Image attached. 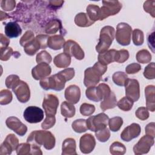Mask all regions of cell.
<instances>
[{
    "instance_id": "1",
    "label": "cell",
    "mask_w": 155,
    "mask_h": 155,
    "mask_svg": "<svg viewBox=\"0 0 155 155\" xmlns=\"http://www.w3.org/2000/svg\"><path fill=\"white\" fill-rule=\"evenodd\" d=\"M27 142L36 144L39 147L43 145L48 150H51L55 145V137L48 131L35 130L32 131L27 139Z\"/></svg>"
},
{
    "instance_id": "2",
    "label": "cell",
    "mask_w": 155,
    "mask_h": 155,
    "mask_svg": "<svg viewBox=\"0 0 155 155\" xmlns=\"http://www.w3.org/2000/svg\"><path fill=\"white\" fill-rule=\"evenodd\" d=\"M107 70V66L99 62H96L92 67L87 68L84 71V84L85 86L87 87L96 86Z\"/></svg>"
},
{
    "instance_id": "3",
    "label": "cell",
    "mask_w": 155,
    "mask_h": 155,
    "mask_svg": "<svg viewBox=\"0 0 155 155\" xmlns=\"http://www.w3.org/2000/svg\"><path fill=\"white\" fill-rule=\"evenodd\" d=\"M114 28L110 25L104 27L101 31L99 42L96 46V50L99 53H102L108 50L114 38Z\"/></svg>"
},
{
    "instance_id": "4",
    "label": "cell",
    "mask_w": 155,
    "mask_h": 155,
    "mask_svg": "<svg viewBox=\"0 0 155 155\" xmlns=\"http://www.w3.org/2000/svg\"><path fill=\"white\" fill-rule=\"evenodd\" d=\"M66 82L65 78L59 72L50 77H46L41 79L39 84L44 90L51 89L56 91H61L64 88Z\"/></svg>"
},
{
    "instance_id": "5",
    "label": "cell",
    "mask_w": 155,
    "mask_h": 155,
    "mask_svg": "<svg viewBox=\"0 0 155 155\" xmlns=\"http://www.w3.org/2000/svg\"><path fill=\"white\" fill-rule=\"evenodd\" d=\"M111 91L110 88L107 84L101 83L97 87H88L85 91V94L88 99L94 102H99L109 96Z\"/></svg>"
},
{
    "instance_id": "6",
    "label": "cell",
    "mask_w": 155,
    "mask_h": 155,
    "mask_svg": "<svg viewBox=\"0 0 155 155\" xmlns=\"http://www.w3.org/2000/svg\"><path fill=\"white\" fill-rule=\"evenodd\" d=\"M108 116L104 113H101L89 117L86 120V124L88 130L96 132L105 128L108 125Z\"/></svg>"
},
{
    "instance_id": "7",
    "label": "cell",
    "mask_w": 155,
    "mask_h": 155,
    "mask_svg": "<svg viewBox=\"0 0 155 155\" xmlns=\"http://www.w3.org/2000/svg\"><path fill=\"white\" fill-rule=\"evenodd\" d=\"M132 32L131 27L125 22L119 23L116 27L115 38L116 41L120 45H128L131 42V35Z\"/></svg>"
},
{
    "instance_id": "8",
    "label": "cell",
    "mask_w": 155,
    "mask_h": 155,
    "mask_svg": "<svg viewBox=\"0 0 155 155\" xmlns=\"http://www.w3.org/2000/svg\"><path fill=\"white\" fill-rule=\"evenodd\" d=\"M101 11L100 20H104L110 16H113L118 13L122 8V4L119 1H102Z\"/></svg>"
},
{
    "instance_id": "9",
    "label": "cell",
    "mask_w": 155,
    "mask_h": 155,
    "mask_svg": "<svg viewBox=\"0 0 155 155\" xmlns=\"http://www.w3.org/2000/svg\"><path fill=\"white\" fill-rule=\"evenodd\" d=\"M23 116L24 119L29 123H38L44 119V111L38 107L30 106L24 110Z\"/></svg>"
},
{
    "instance_id": "10",
    "label": "cell",
    "mask_w": 155,
    "mask_h": 155,
    "mask_svg": "<svg viewBox=\"0 0 155 155\" xmlns=\"http://www.w3.org/2000/svg\"><path fill=\"white\" fill-rule=\"evenodd\" d=\"M125 95L133 102H136L140 97L139 84L137 80L134 79H128L125 81Z\"/></svg>"
},
{
    "instance_id": "11",
    "label": "cell",
    "mask_w": 155,
    "mask_h": 155,
    "mask_svg": "<svg viewBox=\"0 0 155 155\" xmlns=\"http://www.w3.org/2000/svg\"><path fill=\"white\" fill-rule=\"evenodd\" d=\"M59 105V99L54 94H47L43 100L42 107L46 116H55Z\"/></svg>"
},
{
    "instance_id": "12",
    "label": "cell",
    "mask_w": 155,
    "mask_h": 155,
    "mask_svg": "<svg viewBox=\"0 0 155 155\" xmlns=\"http://www.w3.org/2000/svg\"><path fill=\"white\" fill-rule=\"evenodd\" d=\"M154 138L148 135L142 137L138 142L133 147V151L135 154H143L148 153L151 147L154 145Z\"/></svg>"
},
{
    "instance_id": "13",
    "label": "cell",
    "mask_w": 155,
    "mask_h": 155,
    "mask_svg": "<svg viewBox=\"0 0 155 155\" xmlns=\"http://www.w3.org/2000/svg\"><path fill=\"white\" fill-rule=\"evenodd\" d=\"M64 53L76 59L82 60L84 58V52L80 45L74 41L68 40L64 45Z\"/></svg>"
},
{
    "instance_id": "14",
    "label": "cell",
    "mask_w": 155,
    "mask_h": 155,
    "mask_svg": "<svg viewBox=\"0 0 155 155\" xmlns=\"http://www.w3.org/2000/svg\"><path fill=\"white\" fill-rule=\"evenodd\" d=\"M19 145L18 139L13 134L7 135L4 141L0 147V154L7 155L10 154L12 152L16 150Z\"/></svg>"
},
{
    "instance_id": "15",
    "label": "cell",
    "mask_w": 155,
    "mask_h": 155,
    "mask_svg": "<svg viewBox=\"0 0 155 155\" xmlns=\"http://www.w3.org/2000/svg\"><path fill=\"white\" fill-rule=\"evenodd\" d=\"M12 90L18 100L21 103H25L29 101L30 90L28 84L25 82L20 81L18 84Z\"/></svg>"
},
{
    "instance_id": "16",
    "label": "cell",
    "mask_w": 155,
    "mask_h": 155,
    "mask_svg": "<svg viewBox=\"0 0 155 155\" xmlns=\"http://www.w3.org/2000/svg\"><path fill=\"white\" fill-rule=\"evenodd\" d=\"M5 124L8 128L13 130L20 136H23L27 133V126L22 123L18 118L15 116L8 117L6 119Z\"/></svg>"
},
{
    "instance_id": "17",
    "label": "cell",
    "mask_w": 155,
    "mask_h": 155,
    "mask_svg": "<svg viewBox=\"0 0 155 155\" xmlns=\"http://www.w3.org/2000/svg\"><path fill=\"white\" fill-rule=\"evenodd\" d=\"M141 132L140 126L136 123H133L127 126L120 134V138L122 140L129 142L138 137Z\"/></svg>"
},
{
    "instance_id": "18",
    "label": "cell",
    "mask_w": 155,
    "mask_h": 155,
    "mask_svg": "<svg viewBox=\"0 0 155 155\" xmlns=\"http://www.w3.org/2000/svg\"><path fill=\"white\" fill-rule=\"evenodd\" d=\"M96 140L93 135L91 134H85L82 136L79 140V148L82 153L88 154L94 148Z\"/></svg>"
},
{
    "instance_id": "19",
    "label": "cell",
    "mask_w": 155,
    "mask_h": 155,
    "mask_svg": "<svg viewBox=\"0 0 155 155\" xmlns=\"http://www.w3.org/2000/svg\"><path fill=\"white\" fill-rule=\"evenodd\" d=\"M51 72V67L47 63L38 64L31 70V74L33 78L36 80H41L48 75Z\"/></svg>"
},
{
    "instance_id": "20",
    "label": "cell",
    "mask_w": 155,
    "mask_h": 155,
    "mask_svg": "<svg viewBox=\"0 0 155 155\" xmlns=\"http://www.w3.org/2000/svg\"><path fill=\"white\" fill-rule=\"evenodd\" d=\"M65 98L67 102L72 104H77L81 97V90L78 86L76 85H69L65 90Z\"/></svg>"
},
{
    "instance_id": "21",
    "label": "cell",
    "mask_w": 155,
    "mask_h": 155,
    "mask_svg": "<svg viewBox=\"0 0 155 155\" xmlns=\"http://www.w3.org/2000/svg\"><path fill=\"white\" fill-rule=\"evenodd\" d=\"M146 98V106L147 110L153 112L155 110V87L152 85H148L145 88Z\"/></svg>"
},
{
    "instance_id": "22",
    "label": "cell",
    "mask_w": 155,
    "mask_h": 155,
    "mask_svg": "<svg viewBox=\"0 0 155 155\" xmlns=\"http://www.w3.org/2000/svg\"><path fill=\"white\" fill-rule=\"evenodd\" d=\"M4 31L7 37L13 38L18 37L22 33V29L16 22H9L5 24Z\"/></svg>"
},
{
    "instance_id": "23",
    "label": "cell",
    "mask_w": 155,
    "mask_h": 155,
    "mask_svg": "<svg viewBox=\"0 0 155 155\" xmlns=\"http://www.w3.org/2000/svg\"><path fill=\"white\" fill-rule=\"evenodd\" d=\"M76 141L73 138L65 139L62 147V155H76Z\"/></svg>"
},
{
    "instance_id": "24",
    "label": "cell",
    "mask_w": 155,
    "mask_h": 155,
    "mask_svg": "<svg viewBox=\"0 0 155 155\" xmlns=\"http://www.w3.org/2000/svg\"><path fill=\"white\" fill-rule=\"evenodd\" d=\"M65 39L61 35H53L49 36L47 41V46L54 50L61 49L65 44Z\"/></svg>"
},
{
    "instance_id": "25",
    "label": "cell",
    "mask_w": 155,
    "mask_h": 155,
    "mask_svg": "<svg viewBox=\"0 0 155 155\" xmlns=\"http://www.w3.org/2000/svg\"><path fill=\"white\" fill-rule=\"evenodd\" d=\"M116 50L111 49L102 53H99L97 56L98 62L101 64L107 65L108 64L115 61V54Z\"/></svg>"
},
{
    "instance_id": "26",
    "label": "cell",
    "mask_w": 155,
    "mask_h": 155,
    "mask_svg": "<svg viewBox=\"0 0 155 155\" xmlns=\"http://www.w3.org/2000/svg\"><path fill=\"white\" fill-rule=\"evenodd\" d=\"M53 62L58 68H67L70 65L71 57L65 53H62L54 57Z\"/></svg>"
},
{
    "instance_id": "27",
    "label": "cell",
    "mask_w": 155,
    "mask_h": 155,
    "mask_svg": "<svg viewBox=\"0 0 155 155\" xmlns=\"http://www.w3.org/2000/svg\"><path fill=\"white\" fill-rule=\"evenodd\" d=\"M117 105V99L115 94L111 91L109 96L104 98L103 101L101 102L100 107L101 110L104 111L108 109H111L114 108Z\"/></svg>"
},
{
    "instance_id": "28",
    "label": "cell",
    "mask_w": 155,
    "mask_h": 155,
    "mask_svg": "<svg viewBox=\"0 0 155 155\" xmlns=\"http://www.w3.org/2000/svg\"><path fill=\"white\" fill-rule=\"evenodd\" d=\"M75 24L81 27H87L94 24V21L90 19L87 15L85 13H79L74 18Z\"/></svg>"
},
{
    "instance_id": "29",
    "label": "cell",
    "mask_w": 155,
    "mask_h": 155,
    "mask_svg": "<svg viewBox=\"0 0 155 155\" xmlns=\"http://www.w3.org/2000/svg\"><path fill=\"white\" fill-rule=\"evenodd\" d=\"M76 109L73 104L64 101L61 105V114L67 118H71L75 114Z\"/></svg>"
},
{
    "instance_id": "30",
    "label": "cell",
    "mask_w": 155,
    "mask_h": 155,
    "mask_svg": "<svg viewBox=\"0 0 155 155\" xmlns=\"http://www.w3.org/2000/svg\"><path fill=\"white\" fill-rule=\"evenodd\" d=\"M87 15L90 20L95 22L100 20L101 11L99 6L94 4H90L87 7Z\"/></svg>"
},
{
    "instance_id": "31",
    "label": "cell",
    "mask_w": 155,
    "mask_h": 155,
    "mask_svg": "<svg viewBox=\"0 0 155 155\" xmlns=\"http://www.w3.org/2000/svg\"><path fill=\"white\" fill-rule=\"evenodd\" d=\"M39 49H41V45L36 38L24 47V51L29 56L34 55Z\"/></svg>"
},
{
    "instance_id": "32",
    "label": "cell",
    "mask_w": 155,
    "mask_h": 155,
    "mask_svg": "<svg viewBox=\"0 0 155 155\" xmlns=\"http://www.w3.org/2000/svg\"><path fill=\"white\" fill-rule=\"evenodd\" d=\"M61 27V22L59 19H52L47 24L45 27V33L47 34H54Z\"/></svg>"
},
{
    "instance_id": "33",
    "label": "cell",
    "mask_w": 155,
    "mask_h": 155,
    "mask_svg": "<svg viewBox=\"0 0 155 155\" xmlns=\"http://www.w3.org/2000/svg\"><path fill=\"white\" fill-rule=\"evenodd\" d=\"M126 147L125 145L119 142H113L110 147V152L113 155H122L126 152Z\"/></svg>"
},
{
    "instance_id": "34",
    "label": "cell",
    "mask_w": 155,
    "mask_h": 155,
    "mask_svg": "<svg viewBox=\"0 0 155 155\" xmlns=\"http://www.w3.org/2000/svg\"><path fill=\"white\" fill-rule=\"evenodd\" d=\"M73 130L78 133H81L86 131L88 130L86 124V120L83 119H79L75 120L71 124Z\"/></svg>"
},
{
    "instance_id": "35",
    "label": "cell",
    "mask_w": 155,
    "mask_h": 155,
    "mask_svg": "<svg viewBox=\"0 0 155 155\" xmlns=\"http://www.w3.org/2000/svg\"><path fill=\"white\" fill-rule=\"evenodd\" d=\"M136 60L139 63L147 64L151 61V55L147 50L143 49L137 53Z\"/></svg>"
},
{
    "instance_id": "36",
    "label": "cell",
    "mask_w": 155,
    "mask_h": 155,
    "mask_svg": "<svg viewBox=\"0 0 155 155\" xmlns=\"http://www.w3.org/2000/svg\"><path fill=\"white\" fill-rule=\"evenodd\" d=\"M127 78V74L122 71L115 72L112 76V80L113 82L117 85L121 87L125 85V83Z\"/></svg>"
},
{
    "instance_id": "37",
    "label": "cell",
    "mask_w": 155,
    "mask_h": 155,
    "mask_svg": "<svg viewBox=\"0 0 155 155\" xmlns=\"http://www.w3.org/2000/svg\"><path fill=\"white\" fill-rule=\"evenodd\" d=\"M133 103L134 102L131 99L125 96L122 97L117 102V105L121 110L128 111L132 108Z\"/></svg>"
},
{
    "instance_id": "38",
    "label": "cell",
    "mask_w": 155,
    "mask_h": 155,
    "mask_svg": "<svg viewBox=\"0 0 155 155\" xmlns=\"http://www.w3.org/2000/svg\"><path fill=\"white\" fill-rule=\"evenodd\" d=\"M108 124L110 130L113 132H116L120 130L123 124V119L120 117L116 116L109 119Z\"/></svg>"
},
{
    "instance_id": "39",
    "label": "cell",
    "mask_w": 155,
    "mask_h": 155,
    "mask_svg": "<svg viewBox=\"0 0 155 155\" xmlns=\"http://www.w3.org/2000/svg\"><path fill=\"white\" fill-rule=\"evenodd\" d=\"M132 39L135 45H141L144 41V35L143 31L139 29H134L133 31Z\"/></svg>"
},
{
    "instance_id": "40",
    "label": "cell",
    "mask_w": 155,
    "mask_h": 155,
    "mask_svg": "<svg viewBox=\"0 0 155 155\" xmlns=\"http://www.w3.org/2000/svg\"><path fill=\"white\" fill-rule=\"evenodd\" d=\"M51 56L45 50L41 51L38 53L36 57V61L38 64L47 63L49 64L51 62Z\"/></svg>"
},
{
    "instance_id": "41",
    "label": "cell",
    "mask_w": 155,
    "mask_h": 155,
    "mask_svg": "<svg viewBox=\"0 0 155 155\" xmlns=\"http://www.w3.org/2000/svg\"><path fill=\"white\" fill-rule=\"evenodd\" d=\"M12 93L10 90H2L0 92V104L7 105L10 104L12 101Z\"/></svg>"
},
{
    "instance_id": "42",
    "label": "cell",
    "mask_w": 155,
    "mask_h": 155,
    "mask_svg": "<svg viewBox=\"0 0 155 155\" xmlns=\"http://www.w3.org/2000/svg\"><path fill=\"white\" fill-rule=\"evenodd\" d=\"M95 136L97 139L101 142H105L108 140L110 137V132L108 128L98 130L95 132Z\"/></svg>"
},
{
    "instance_id": "43",
    "label": "cell",
    "mask_w": 155,
    "mask_h": 155,
    "mask_svg": "<svg viewBox=\"0 0 155 155\" xmlns=\"http://www.w3.org/2000/svg\"><path fill=\"white\" fill-rule=\"evenodd\" d=\"M16 153L18 155L31 154V148L30 143H22L19 144L16 148Z\"/></svg>"
},
{
    "instance_id": "44",
    "label": "cell",
    "mask_w": 155,
    "mask_h": 155,
    "mask_svg": "<svg viewBox=\"0 0 155 155\" xmlns=\"http://www.w3.org/2000/svg\"><path fill=\"white\" fill-rule=\"evenodd\" d=\"M80 113L82 115L88 116L91 115L95 111L94 105L87 103L82 104L80 107Z\"/></svg>"
},
{
    "instance_id": "45",
    "label": "cell",
    "mask_w": 155,
    "mask_h": 155,
    "mask_svg": "<svg viewBox=\"0 0 155 155\" xmlns=\"http://www.w3.org/2000/svg\"><path fill=\"white\" fill-rule=\"evenodd\" d=\"M20 79L16 74H11L7 76L5 80V85L8 88L13 89L20 82Z\"/></svg>"
},
{
    "instance_id": "46",
    "label": "cell",
    "mask_w": 155,
    "mask_h": 155,
    "mask_svg": "<svg viewBox=\"0 0 155 155\" xmlns=\"http://www.w3.org/2000/svg\"><path fill=\"white\" fill-rule=\"evenodd\" d=\"M129 58V53L127 50H116L115 54V62L118 63H123L125 62Z\"/></svg>"
},
{
    "instance_id": "47",
    "label": "cell",
    "mask_w": 155,
    "mask_h": 155,
    "mask_svg": "<svg viewBox=\"0 0 155 155\" xmlns=\"http://www.w3.org/2000/svg\"><path fill=\"white\" fill-rule=\"evenodd\" d=\"M143 76L148 79L155 78V66L154 62L150 63L144 69Z\"/></svg>"
},
{
    "instance_id": "48",
    "label": "cell",
    "mask_w": 155,
    "mask_h": 155,
    "mask_svg": "<svg viewBox=\"0 0 155 155\" xmlns=\"http://www.w3.org/2000/svg\"><path fill=\"white\" fill-rule=\"evenodd\" d=\"M34 39H35V35L33 32L31 30H27L24 34V35L21 37L19 41V44L21 46L24 47L27 44H28L29 42H30Z\"/></svg>"
},
{
    "instance_id": "49",
    "label": "cell",
    "mask_w": 155,
    "mask_h": 155,
    "mask_svg": "<svg viewBox=\"0 0 155 155\" xmlns=\"http://www.w3.org/2000/svg\"><path fill=\"white\" fill-rule=\"evenodd\" d=\"M143 9L151 15L153 18L155 16V1H146L143 3Z\"/></svg>"
},
{
    "instance_id": "50",
    "label": "cell",
    "mask_w": 155,
    "mask_h": 155,
    "mask_svg": "<svg viewBox=\"0 0 155 155\" xmlns=\"http://www.w3.org/2000/svg\"><path fill=\"white\" fill-rule=\"evenodd\" d=\"M56 122L54 116H46L45 120L41 124V127L44 130H47L54 126Z\"/></svg>"
},
{
    "instance_id": "51",
    "label": "cell",
    "mask_w": 155,
    "mask_h": 155,
    "mask_svg": "<svg viewBox=\"0 0 155 155\" xmlns=\"http://www.w3.org/2000/svg\"><path fill=\"white\" fill-rule=\"evenodd\" d=\"M135 114L138 119L142 120H145L149 117V112L147 108L144 107L138 108L136 111Z\"/></svg>"
},
{
    "instance_id": "52",
    "label": "cell",
    "mask_w": 155,
    "mask_h": 155,
    "mask_svg": "<svg viewBox=\"0 0 155 155\" xmlns=\"http://www.w3.org/2000/svg\"><path fill=\"white\" fill-rule=\"evenodd\" d=\"M16 1L14 0H2L1 1V7L5 11H10L15 8Z\"/></svg>"
},
{
    "instance_id": "53",
    "label": "cell",
    "mask_w": 155,
    "mask_h": 155,
    "mask_svg": "<svg viewBox=\"0 0 155 155\" xmlns=\"http://www.w3.org/2000/svg\"><path fill=\"white\" fill-rule=\"evenodd\" d=\"M13 53V51L12 47H8L7 48H4L2 49H1V56L0 59L1 61H8L12 55Z\"/></svg>"
},
{
    "instance_id": "54",
    "label": "cell",
    "mask_w": 155,
    "mask_h": 155,
    "mask_svg": "<svg viewBox=\"0 0 155 155\" xmlns=\"http://www.w3.org/2000/svg\"><path fill=\"white\" fill-rule=\"evenodd\" d=\"M141 70V66L137 63H132L127 66L125 68V71L127 74H134L137 73Z\"/></svg>"
},
{
    "instance_id": "55",
    "label": "cell",
    "mask_w": 155,
    "mask_h": 155,
    "mask_svg": "<svg viewBox=\"0 0 155 155\" xmlns=\"http://www.w3.org/2000/svg\"><path fill=\"white\" fill-rule=\"evenodd\" d=\"M59 72L64 76L67 81L71 80L74 76V70L73 68H67Z\"/></svg>"
},
{
    "instance_id": "56",
    "label": "cell",
    "mask_w": 155,
    "mask_h": 155,
    "mask_svg": "<svg viewBox=\"0 0 155 155\" xmlns=\"http://www.w3.org/2000/svg\"><path fill=\"white\" fill-rule=\"evenodd\" d=\"M48 38L49 36L46 35H39L36 36V38L38 39L41 45V49H44L48 47L47 41Z\"/></svg>"
},
{
    "instance_id": "57",
    "label": "cell",
    "mask_w": 155,
    "mask_h": 155,
    "mask_svg": "<svg viewBox=\"0 0 155 155\" xmlns=\"http://www.w3.org/2000/svg\"><path fill=\"white\" fill-rule=\"evenodd\" d=\"M145 132L147 135L150 136L154 138L155 137V124L154 122H151L147 125L145 128Z\"/></svg>"
},
{
    "instance_id": "58",
    "label": "cell",
    "mask_w": 155,
    "mask_h": 155,
    "mask_svg": "<svg viewBox=\"0 0 155 155\" xmlns=\"http://www.w3.org/2000/svg\"><path fill=\"white\" fill-rule=\"evenodd\" d=\"M147 42H148V45L150 48H151V51L153 53H154V31L153 30L152 33H150L147 38Z\"/></svg>"
},
{
    "instance_id": "59",
    "label": "cell",
    "mask_w": 155,
    "mask_h": 155,
    "mask_svg": "<svg viewBox=\"0 0 155 155\" xmlns=\"http://www.w3.org/2000/svg\"><path fill=\"white\" fill-rule=\"evenodd\" d=\"M0 39H1V44H0L1 49L8 47V45L10 43V39L7 38L6 36H5L2 33L0 34Z\"/></svg>"
},
{
    "instance_id": "60",
    "label": "cell",
    "mask_w": 155,
    "mask_h": 155,
    "mask_svg": "<svg viewBox=\"0 0 155 155\" xmlns=\"http://www.w3.org/2000/svg\"><path fill=\"white\" fill-rule=\"evenodd\" d=\"M50 5L53 8H59V7L62 6V4L64 3V1H51L49 2Z\"/></svg>"
}]
</instances>
